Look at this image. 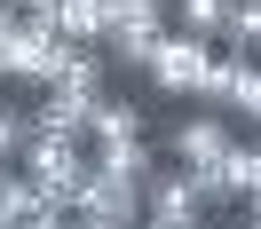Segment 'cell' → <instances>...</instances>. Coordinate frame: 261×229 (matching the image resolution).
Segmentation results:
<instances>
[{
    "label": "cell",
    "instance_id": "cell-1",
    "mask_svg": "<svg viewBox=\"0 0 261 229\" xmlns=\"http://www.w3.org/2000/svg\"><path fill=\"white\" fill-rule=\"evenodd\" d=\"M214 71H222V48H214V40H190V32H166L159 48H150V64H143V79L159 87L166 103H206V87H214Z\"/></svg>",
    "mask_w": 261,
    "mask_h": 229
},
{
    "label": "cell",
    "instance_id": "cell-2",
    "mask_svg": "<svg viewBox=\"0 0 261 229\" xmlns=\"http://www.w3.org/2000/svg\"><path fill=\"white\" fill-rule=\"evenodd\" d=\"M174 32V16H166V0H103V55L111 64H150V48Z\"/></svg>",
    "mask_w": 261,
    "mask_h": 229
},
{
    "label": "cell",
    "instance_id": "cell-3",
    "mask_svg": "<svg viewBox=\"0 0 261 229\" xmlns=\"http://www.w3.org/2000/svg\"><path fill=\"white\" fill-rule=\"evenodd\" d=\"M16 166L32 174V190H40V197H56L64 213H71V197L87 190V174H95V158H87L80 142H56V134H32Z\"/></svg>",
    "mask_w": 261,
    "mask_h": 229
},
{
    "label": "cell",
    "instance_id": "cell-4",
    "mask_svg": "<svg viewBox=\"0 0 261 229\" xmlns=\"http://www.w3.org/2000/svg\"><path fill=\"white\" fill-rule=\"evenodd\" d=\"M206 206H214V190H206V174H190V166L143 182V221H159V229H206Z\"/></svg>",
    "mask_w": 261,
    "mask_h": 229
},
{
    "label": "cell",
    "instance_id": "cell-5",
    "mask_svg": "<svg viewBox=\"0 0 261 229\" xmlns=\"http://www.w3.org/2000/svg\"><path fill=\"white\" fill-rule=\"evenodd\" d=\"M174 166H190V174H214V166L238 150V127H229V111H206V103H190V119H174Z\"/></svg>",
    "mask_w": 261,
    "mask_h": 229
},
{
    "label": "cell",
    "instance_id": "cell-6",
    "mask_svg": "<svg viewBox=\"0 0 261 229\" xmlns=\"http://www.w3.org/2000/svg\"><path fill=\"white\" fill-rule=\"evenodd\" d=\"M71 221L80 229H143V182L87 174V190L71 197Z\"/></svg>",
    "mask_w": 261,
    "mask_h": 229
},
{
    "label": "cell",
    "instance_id": "cell-7",
    "mask_svg": "<svg viewBox=\"0 0 261 229\" xmlns=\"http://www.w3.org/2000/svg\"><path fill=\"white\" fill-rule=\"evenodd\" d=\"M24 24L71 48H103V0H24Z\"/></svg>",
    "mask_w": 261,
    "mask_h": 229
},
{
    "label": "cell",
    "instance_id": "cell-8",
    "mask_svg": "<svg viewBox=\"0 0 261 229\" xmlns=\"http://www.w3.org/2000/svg\"><path fill=\"white\" fill-rule=\"evenodd\" d=\"M24 119H32V134H56V142H87V119H95V103L64 95V87H40V103H32Z\"/></svg>",
    "mask_w": 261,
    "mask_h": 229
},
{
    "label": "cell",
    "instance_id": "cell-9",
    "mask_svg": "<svg viewBox=\"0 0 261 229\" xmlns=\"http://www.w3.org/2000/svg\"><path fill=\"white\" fill-rule=\"evenodd\" d=\"M143 119H150V111H143L135 95H103L95 119H87V142H95V150H103V142H143Z\"/></svg>",
    "mask_w": 261,
    "mask_h": 229
},
{
    "label": "cell",
    "instance_id": "cell-10",
    "mask_svg": "<svg viewBox=\"0 0 261 229\" xmlns=\"http://www.w3.org/2000/svg\"><path fill=\"white\" fill-rule=\"evenodd\" d=\"M206 190H214V206H222V197H261V142H238L206 174Z\"/></svg>",
    "mask_w": 261,
    "mask_h": 229
},
{
    "label": "cell",
    "instance_id": "cell-11",
    "mask_svg": "<svg viewBox=\"0 0 261 229\" xmlns=\"http://www.w3.org/2000/svg\"><path fill=\"white\" fill-rule=\"evenodd\" d=\"M222 55H238V64H253L261 55V0H229V16H222V40H214Z\"/></svg>",
    "mask_w": 261,
    "mask_h": 229
},
{
    "label": "cell",
    "instance_id": "cell-12",
    "mask_svg": "<svg viewBox=\"0 0 261 229\" xmlns=\"http://www.w3.org/2000/svg\"><path fill=\"white\" fill-rule=\"evenodd\" d=\"M222 111H229V119H253V127H261V55H253V64H238V55H229Z\"/></svg>",
    "mask_w": 261,
    "mask_h": 229
},
{
    "label": "cell",
    "instance_id": "cell-13",
    "mask_svg": "<svg viewBox=\"0 0 261 229\" xmlns=\"http://www.w3.org/2000/svg\"><path fill=\"white\" fill-rule=\"evenodd\" d=\"M95 174H111V182H150L159 158H150V142H103V150H95Z\"/></svg>",
    "mask_w": 261,
    "mask_h": 229
},
{
    "label": "cell",
    "instance_id": "cell-14",
    "mask_svg": "<svg viewBox=\"0 0 261 229\" xmlns=\"http://www.w3.org/2000/svg\"><path fill=\"white\" fill-rule=\"evenodd\" d=\"M166 16H174V32H190V40H222L229 0H166Z\"/></svg>",
    "mask_w": 261,
    "mask_h": 229
},
{
    "label": "cell",
    "instance_id": "cell-15",
    "mask_svg": "<svg viewBox=\"0 0 261 229\" xmlns=\"http://www.w3.org/2000/svg\"><path fill=\"white\" fill-rule=\"evenodd\" d=\"M24 142H32V119L8 103V87H0V166H16V158H24Z\"/></svg>",
    "mask_w": 261,
    "mask_h": 229
},
{
    "label": "cell",
    "instance_id": "cell-16",
    "mask_svg": "<svg viewBox=\"0 0 261 229\" xmlns=\"http://www.w3.org/2000/svg\"><path fill=\"white\" fill-rule=\"evenodd\" d=\"M143 229H159V221H143Z\"/></svg>",
    "mask_w": 261,
    "mask_h": 229
}]
</instances>
